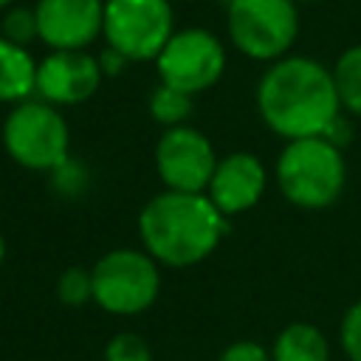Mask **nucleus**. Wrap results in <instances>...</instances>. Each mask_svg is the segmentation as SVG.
Listing matches in <instances>:
<instances>
[{"label":"nucleus","mask_w":361,"mask_h":361,"mask_svg":"<svg viewBox=\"0 0 361 361\" xmlns=\"http://www.w3.org/2000/svg\"><path fill=\"white\" fill-rule=\"evenodd\" d=\"M37 31L51 51H85L104 23V0H37Z\"/></svg>","instance_id":"9d476101"},{"label":"nucleus","mask_w":361,"mask_h":361,"mask_svg":"<svg viewBox=\"0 0 361 361\" xmlns=\"http://www.w3.org/2000/svg\"><path fill=\"white\" fill-rule=\"evenodd\" d=\"M102 34L127 62L155 59L175 34L169 0H104Z\"/></svg>","instance_id":"0eeeda50"},{"label":"nucleus","mask_w":361,"mask_h":361,"mask_svg":"<svg viewBox=\"0 0 361 361\" xmlns=\"http://www.w3.org/2000/svg\"><path fill=\"white\" fill-rule=\"evenodd\" d=\"M0 37H6L14 45H28L31 39H39L37 31V14L28 6H8L0 20Z\"/></svg>","instance_id":"f3484780"},{"label":"nucleus","mask_w":361,"mask_h":361,"mask_svg":"<svg viewBox=\"0 0 361 361\" xmlns=\"http://www.w3.org/2000/svg\"><path fill=\"white\" fill-rule=\"evenodd\" d=\"M155 166L172 192H206L217 158L214 147L195 127H169L155 147Z\"/></svg>","instance_id":"1a4fd4ad"},{"label":"nucleus","mask_w":361,"mask_h":361,"mask_svg":"<svg viewBox=\"0 0 361 361\" xmlns=\"http://www.w3.org/2000/svg\"><path fill=\"white\" fill-rule=\"evenodd\" d=\"M341 347L350 361H361V302H355L341 319Z\"/></svg>","instance_id":"aec40b11"},{"label":"nucleus","mask_w":361,"mask_h":361,"mask_svg":"<svg viewBox=\"0 0 361 361\" xmlns=\"http://www.w3.org/2000/svg\"><path fill=\"white\" fill-rule=\"evenodd\" d=\"M161 85L183 90L189 96L212 87L226 71L223 42L206 28H183L169 37V42L155 56Z\"/></svg>","instance_id":"6e6552de"},{"label":"nucleus","mask_w":361,"mask_h":361,"mask_svg":"<svg viewBox=\"0 0 361 361\" xmlns=\"http://www.w3.org/2000/svg\"><path fill=\"white\" fill-rule=\"evenodd\" d=\"M99 65H102V73H104V76H113V73H118V71L127 65V59H124L118 51L107 48V51L99 56Z\"/></svg>","instance_id":"4be33fe9"},{"label":"nucleus","mask_w":361,"mask_h":361,"mask_svg":"<svg viewBox=\"0 0 361 361\" xmlns=\"http://www.w3.org/2000/svg\"><path fill=\"white\" fill-rule=\"evenodd\" d=\"M293 3H296V0H293ZM302 3H316V0H302Z\"/></svg>","instance_id":"393cba45"},{"label":"nucleus","mask_w":361,"mask_h":361,"mask_svg":"<svg viewBox=\"0 0 361 361\" xmlns=\"http://www.w3.org/2000/svg\"><path fill=\"white\" fill-rule=\"evenodd\" d=\"M220 361H271V355L257 341H234L223 350Z\"/></svg>","instance_id":"412c9836"},{"label":"nucleus","mask_w":361,"mask_h":361,"mask_svg":"<svg viewBox=\"0 0 361 361\" xmlns=\"http://www.w3.org/2000/svg\"><path fill=\"white\" fill-rule=\"evenodd\" d=\"M102 76L99 59L87 51H51L37 62V93L54 107L79 104L99 90Z\"/></svg>","instance_id":"9b49d317"},{"label":"nucleus","mask_w":361,"mask_h":361,"mask_svg":"<svg viewBox=\"0 0 361 361\" xmlns=\"http://www.w3.org/2000/svg\"><path fill=\"white\" fill-rule=\"evenodd\" d=\"M11 3H14V0H0V8H8Z\"/></svg>","instance_id":"b1692460"},{"label":"nucleus","mask_w":361,"mask_h":361,"mask_svg":"<svg viewBox=\"0 0 361 361\" xmlns=\"http://www.w3.org/2000/svg\"><path fill=\"white\" fill-rule=\"evenodd\" d=\"M330 73H333V85H336L341 110L361 116V45L347 48L336 59Z\"/></svg>","instance_id":"2eb2a0df"},{"label":"nucleus","mask_w":361,"mask_h":361,"mask_svg":"<svg viewBox=\"0 0 361 361\" xmlns=\"http://www.w3.org/2000/svg\"><path fill=\"white\" fill-rule=\"evenodd\" d=\"M262 192H265V166L251 152H231L220 158L206 186L209 200L223 214L248 212Z\"/></svg>","instance_id":"f8f14e48"},{"label":"nucleus","mask_w":361,"mask_h":361,"mask_svg":"<svg viewBox=\"0 0 361 361\" xmlns=\"http://www.w3.org/2000/svg\"><path fill=\"white\" fill-rule=\"evenodd\" d=\"M149 113L166 130L169 127H180L192 113V96L183 93V90H175L169 85H158L152 90V96H149Z\"/></svg>","instance_id":"dca6fc26"},{"label":"nucleus","mask_w":361,"mask_h":361,"mask_svg":"<svg viewBox=\"0 0 361 361\" xmlns=\"http://www.w3.org/2000/svg\"><path fill=\"white\" fill-rule=\"evenodd\" d=\"M93 302L102 305L107 313L133 316L147 310L158 290H161V274L155 268V259L147 251L135 248H113L107 251L93 268Z\"/></svg>","instance_id":"423d86ee"},{"label":"nucleus","mask_w":361,"mask_h":361,"mask_svg":"<svg viewBox=\"0 0 361 361\" xmlns=\"http://www.w3.org/2000/svg\"><path fill=\"white\" fill-rule=\"evenodd\" d=\"M347 180L341 149L324 135L296 138L279 152L276 183L299 209H324L338 200Z\"/></svg>","instance_id":"7ed1b4c3"},{"label":"nucleus","mask_w":361,"mask_h":361,"mask_svg":"<svg viewBox=\"0 0 361 361\" xmlns=\"http://www.w3.org/2000/svg\"><path fill=\"white\" fill-rule=\"evenodd\" d=\"M56 293H59V299L65 302V305H85L87 299H93V276H90V271H85V268H68V271H62V276H59V282H56Z\"/></svg>","instance_id":"a211bd4d"},{"label":"nucleus","mask_w":361,"mask_h":361,"mask_svg":"<svg viewBox=\"0 0 361 361\" xmlns=\"http://www.w3.org/2000/svg\"><path fill=\"white\" fill-rule=\"evenodd\" d=\"M37 90V62L28 48L0 37V102H25Z\"/></svg>","instance_id":"ddd939ff"},{"label":"nucleus","mask_w":361,"mask_h":361,"mask_svg":"<svg viewBox=\"0 0 361 361\" xmlns=\"http://www.w3.org/2000/svg\"><path fill=\"white\" fill-rule=\"evenodd\" d=\"M226 214L203 192H161L138 214V234L147 254L172 268L206 259L223 231Z\"/></svg>","instance_id":"f03ea898"},{"label":"nucleus","mask_w":361,"mask_h":361,"mask_svg":"<svg viewBox=\"0 0 361 361\" xmlns=\"http://www.w3.org/2000/svg\"><path fill=\"white\" fill-rule=\"evenodd\" d=\"M271 361H330V347L319 327L296 322L276 336Z\"/></svg>","instance_id":"4468645a"},{"label":"nucleus","mask_w":361,"mask_h":361,"mask_svg":"<svg viewBox=\"0 0 361 361\" xmlns=\"http://www.w3.org/2000/svg\"><path fill=\"white\" fill-rule=\"evenodd\" d=\"M104 361H152V353L141 336L116 333L104 347Z\"/></svg>","instance_id":"6ab92c4d"},{"label":"nucleus","mask_w":361,"mask_h":361,"mask_svg":"<svg viewBox=\"0 0 361 361\" xmlns=\"http://www.w3.org/2000/svg\"><path fill=\"white\" fill-rule=\"evenodd\" d=\"M3 147L25 169H59L68 161L71 133L54 104L25 99L3 121Z\"/></svg>","instance_id":"20e7f679"},{"label":"nucleus","mask_w":361,"mask_h":361,"mask_svg":"<svg viewBox=\"0 0 361 361\" xmlns=\"http://www.w3.org/2000/svg\"><path fill=\"white\" fill-rule=\"evenodd\" d=\"M3 257H6V240H3V234H0V265H3Z\"/></svg>","instance_id":"5701e85b"},{"label":"nucleus","mask_w":361,"mask_h":361,"mask_svg":"<svg viewBox=\"0 0 361 361\" xmlns=\"http://www.w3.org/2000/svg\"><path fill=\"white\" fill-rule=\"evenodd\" d=\"M226 28L240 54L276 62L299 34V11L293 0H228Z\"/></svg>","instance_id":"39448f33"},{"label":"nucleus","mask_w":361,"mask_h":361,"mask_svg":"<svg viewBox=\"0 0 361 361\" xmlns=\"http://www.w3.org/2000/svg\"><path fill=\"white\" fill-rule=\"evenodd\" d=\"M257 107L262 121L282 138L324 135L341 116L333 73L310 56H282L259 79Z\"/></svg>","instance_id":"f257e3e1"}]
</instances>
